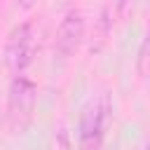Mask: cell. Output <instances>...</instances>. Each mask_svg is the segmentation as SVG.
Returning <instances> with one entry per match:
<instances>
[{"label":"cell","instance_id":"1","mask_svg":"<svg viewBox=\"0 0 150 150\" xmlns=\"http://www.w3.org/2000/svg\"><path fill=\"white\" fill-rule=\"evenodd\" d=\"M33 56H35V26L30 21H21L12 26V30L7 33L2 59L9 73L21 75L33 63Z\"/></svg>","mask_w":150,"mask_h":150},{"label":"cell","instance_id":"2","mask_svg":"<svg viewBox=\"0 0 150 150\" xmlns=\"http://www.w3.org/2000/svg\"><path fill=\"white\" fill-rule=\"evenodd\" d=\"M108 117H110V101L105 94H101L87 103V108L82 110V117H80V127H77L80 150H101Z\"/></svg>","mask_w":150,"mask_h":150},{"label":"cell","instance_id":"3","mask_svg":"<svg viewBox=\"0 0 150 150\" xmlns=\"http://www.w3.org/2000/svg\"><path fill=\"white\" fill-rule=\"evenodd\" d=\"M38 101V84L26 75H14L7 89V115L14 127H26Z\"/></svg>","mask_w":150,"mask_h":150},{"label":"cell","instance_id":"4","mask_svg":"<svg viewBox=\"0 0 150 150\" xmlns=\"http://www.w3.org/2000/svg\"><path fill=\"white\" fill-rule=\"evenodd\" d=\"M84 40V14L80 9H68L54 33V52L61 59L73 56Z\"/></svg>","mask_w":150,"mask_h":150},{"label":"cell","instance_id":"5","mask_svg":"<svg viewBox=\"0 0 150 150\" xmlns=\"http://www.w3.org/2000/svg\"><path fill=\"white\" fill-rule=\"evenodd\" d=\"M112 23H115V19H112V7H110V5H103V7L98 9V19H94V38H96V45L91 47V52H98V49H101V45L108 40V35H110V30H112Z\"/></svg>","mask_w":150,"mask_h":150},{"label":"cell","instance_id":"6","mask_svg":"<svg viewBox=\"0 0 150 150\" xmlns=\"http://www.w3.org/2000/svg\"><path fill=\"white\" fill-rule=\"evenodd\" d=\"M145 61H148V38L141 42V49H138V56H136V70H138V75H145Z\"/></svg>","mask_w":150,"mask_h":150}]
</instances>
